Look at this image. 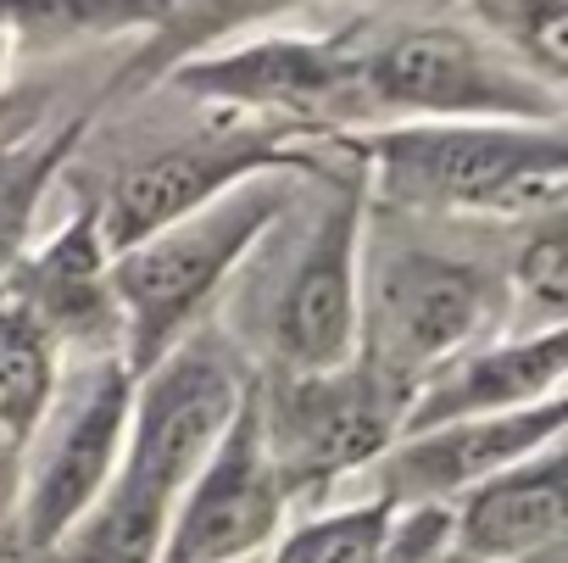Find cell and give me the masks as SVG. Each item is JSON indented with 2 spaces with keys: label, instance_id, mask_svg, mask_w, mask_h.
<instances>
[{
  "label": "cell",
  "instance_id": "obj_23",
  "mask_svg": "<svg viewBox=\"0 0 568 563\" xmlns=\"http://www.w3.org/2000/svg\"><path fill=\"white\" fill-rule=\"evenodd\" d=\"M23 552V446L0 441V563Z\"/></svg>",
  "mask_w": 568,
  "mask_h": 563
},
{
  "label": "cell",
  "instance_id": "obj_19",
  "mask_svg": "<svg viewBox=\"0 0 568 563\" xmlns=\"http://www.w3.org/2000/svg\"><path fill=\"white\" fill-rule=\"evenodd\" d=\"M390 519H396V507H385L379 496L363 507H341L329 519L302 524L296 535H284L273 563H374L390 535Z\"/></svg>",
  "mask_w": 568,
  "mask_h": 563
},
{
  "label": "cell",
  "instance_id": "obj_10",
  "mask_svg": "<svg viewBox=\"0 0 568 563\" xmlns=\"http://www.w3.org/2000/svg\"><path fill=\"white\" fill-rule=\"evenodd\" d=\"M562 435V396L496 419H463L424 435H402L379 458V502L385 507H446L452 496L485 485L490 474L557 446Z\"/></svg>",
  "mask_w": 568,
  "mask_h": 563
},
{
  "label": "cell",
  "instance_id": "obj_6",
  "mask_svg": "<svg viewBox=\"0 0 568 563\" xmlns=\"http://www.w3.org/2000/svg\"><path fill=\"white\" fill-rule=\"evenodd\" d=\"M363 107L429 118H535L557 123V90L490 62L463 29H407L357 62Z\"/></svg>",
  "mask_w": 568,
  "mask_h": 563
},
{
  "label": "cell",
  "instance_id": "obj_22",
  "mask_svg": "<svg viewBox=\"0 0 568 563\" xmlns=\"http://www.w3.org/2000/svg\"><path fill=\"white\" fill-rule=\"evenodd\" d=\"M446 546V507H402L374 563H440Z\"/></svg>",
  "mask_w": 568,
  "mask_h": 563
},
{
  "label": "cell",
  "instance_id": "obj_24",
  "mask_svg": "<svg viewBox=\"0 0 568 563\" xmlns=\"http://www.w3.org/2000/svg\"><path fill=\"white\" fill-rule=\"evenodd\" d=\"M179 7H190V0H179ZM212 7H251V0H212Z\"/></svg>",
  "mask_w": 568,
  "mask_h": 563
},
{
  "label": "cell",
  "instance_id": "obj_8",
  "mask_svg": "<svg viewBox=\"0 0 568 563\" xmlns=\"http://www.w3.org/2000/svg\"><path fill=\"white\" fill-rule=\"evenodd\" d=\"M357 240H363V179L335 190L307 251L284 273L267 308L273 374H324L357 352Z\"/></svg>",
  "mask_w": 568,
  "mask_h": 563
},
{
  "label": "cell",
  "instance_id": "obj_3",
  "mask_svg": "<svg viewBox=\"0 0 568 563\" xmlns=\"http://www.w3.org/2000/svg\"><path fill=\"white\" fill-rule=\"evenodd\" d=\"M385 168V190L413 207L468 212H562V129L518 123H435L396 129L363 145Z\"/></svg>",
  "mask_w": 568,
  "mask_h": 563
},
{
  "label": "cell",
  "instance_id": "obj_20",
  "mask_svg": "<svg viewBox=\"0 0 568 563\" xmlns=\"http://www.w3.org/2000/svg\"><path fill=\"white\" fill-rule=\"evenodd\" d=\"M490 23L513 40V51L557 90L562 79V23H568V0H485Z\"/></svg>",
  "mask_w": 568,
  "mask_h": 563
},
{
  "label": "cell",
  "instance_id": "obj_25",
  "mask_svg": "<svg viewBox=\"0 0 568 563\" xmlns=\"http://www.w3.org/2000/svg\"><path fill=\"white\" fill-rule=\"evenodd\" d=\"M0 68H7V34H0Z\"/></svg>",
  "mask_w": 568,
  "mask_h": 563
},
{
  "label": "cell",
  "instance_id": "obj_14",
  "mask_svg": "<svg viewBox=\"0 0 568 563\" xmlns=\"http://www.w3.org/2000/svg\"><path fill=\"white\" fill-rule=\"evenodd\" d=\"M562 363H568L562 324H551V330H540L529 341L463 352L457 363H446L440 374H429L413 391L396 441L440 430V424H463V419H496V413L540 408V402L562 396Z\"/></svg>",
  "mask_w": 568,
  "mask_h": 563
},
{
  "label": "cell",
  "instance_id": "obj_7",
  "mask_svg": "<svg viewBox=\"0 0 568 563\" xmlns=\"http://www.w3.org/2000/svg\"><path fill=\"white\" fill-rule=\"evenodd\" d=\"M278 513H284V491L267 463L262 408H256V380H251L229 430L217 435V446L206 452V463L173 502L156 563H245L273 541Z\"/></svg>",
  "mask_w": 568,
  "mask_h": 563
},
{
  "label": "cell",
  "instance_id": "obj_26",
  "mask_svg": "<svg viewBox=\"0 0 568 563\" xmlns=\"http://www.w3.org/2000/svg\"><path fill=\"white\" fill-rule=\"evenodd\" d=\"M540 563H562V557H540Z\"/></svg>",
  "mask_w": 568,
  "mask_h": 563
},
{
  "label": "cell",
  "instance_id": "obj_15",
  "mask_svg": "<svg viewBox=\"0 0 568 563\" xmlns=\"http://www.w3.org/2000/svg\"><path fill=\"white\" fill-rule=\"evenodd\" d=\"M45 335L51 346H84V352H118L123 324H118V296H112V257L101 245L95 207L73 218L40 257L18 268V285L7 291Z\"/></svg>",
  "mask_w": 568,
  "mask_h": 563
},
{
  "label": "cell",
  "instance_id": "obj_13",
  "mask_svg": "<svg viewBox=\"0 0 568 563\" xmlns=\"http://www.w3.org/2000/svg\"><path fill=\"white\" fill-rule=\"evenodd\" d=\"M357 51L352 40H262L234 57L190 62L179 73L184 90L234 101V107H273V112H352L357 95Z\"/></svg>",
  "mask_w": 568,
  "mask_h": 563
},
{
  "label": "cell",
  "instance_id": "obj_9",
  "mask_svg": "<svg viewBox=\"0 0 568 563\" xmlns=\"http://www.w3.org/2000/svg\"><path fill=\"white\" fill-rule=\"evenodd\" d=\"M129 402H134V374L123 369V358H106L90 374L84 396L57 424L40 469L23 480V552L29 557L45 552L57 535H68L112 485L123 435H129Z\"/></svg>",
  "mask_w": 568,
  "mask_h": 563
},
{
  "label": "cell",
  "instance_id": "obj_17",
  "mask_svg": "<svg viewBox=\"0 0 568 563\" xmlns=\"http://www.w3.org/2000/svg\"><path fill=\"white\" fill-rule=\"evenodd\" d=\"M179 0H0V34L29 40H84L129 23H168Z\"/></svg>",
  "mask_w": 568,
  "mask_h": 563
},
{
  "label": "cell",
  "instance_id": "obj_18",
  "mask_svg": "<svg viewBox=\"0 0 568 563\" xmlns=\"http://www.w3.org/2000/svg\"><path fill=\"white\" fill-rule=\"evenodd\" d=\"M73 140H79V129H62L57 140L0 151V273L12 268V257L29 234V218H34V207H40V195H45V184L62 168Z\"/></svg>",
  "mask_w": 568,
  "mask_h": 563
},
{
  "label": "cell",
  "instance_id": "obj_11",
  "mask_svg": "<svg viewBox=\"0 0 568 563\" xmlns=\"http://www.w3.org/2000/svg\"><path fill=\"white\" fill-rule=\"evenodd\" d=\"M291 162V151L278 145H262V140H195V145H173V151H156L145 162H134L112 190L106 201L95 207V223H101V245L106 257L151 240L156 229L201 212L212 195L234 190L240 179H256V173H273Z\"/></svg>",
  "mask_w": 568,
  "mask_h": 563
},
{
  "label": "cell",
  "instance_id": "obj_5",
  "mask_svg": "<svg viewBox=\"0 0 568 563\" xmlns=\"http://www.w3.org/2000/svg\"><path fill=\"white\" fill-rule=\"evenodd\" d=\"M256 408H262L267 463L278 474L284 502H291L329 491L341 474L363 463H379L396 446L407 396L352 358L324 374L256 380Z\"/></svg>",
  "mask_w": 568,
  "mask_h": 563
},
{
  "label": "cell",
  "instance_id": "obj_21",
  "mask_svg": "<svg viewBox=\"0 0 568 563\" xmlns=\"http://www.w3.org/2000/svg\"><path fill=\"white\" fill-rule=\"evenodd\" d=\"M518 285H524V296L540 302L546 324L562 319V302H568V229H562V212L535 218V229L524 240V257H518Z\"/></svg>",
  "mask_w": 568,
  "mask_h": 563
},
{
  "label": "cell",
  "instance_id": "obj_16",
  "mask_svg": "<svg viewBox=\"0 0 568 563\" xmlns=\"http://www.w3.org/2000/svg\"><path fill=\"white\" fill-rule=\"evenodd\" d=\"M51 385H57L51 335L12 296H0V441L29 446V435L51 408Z\"/></svg>",
  "mask_w": 568,
  "mask_h": 563
},
{
  "label": "cell",
  "instance_id": "obj_1",
  "mask_svg": "<svg viewBox=\"0 0 568 563\" xmlns=\"http://www.w3.org/2000/svg\"><path fill=\"white\" fill-rule=\"evenodd\" d=\"M278 212H284V190L267 173H256L223 190L217 201H206L201 212L112 257V296H118V324H123L118 358L134 380L156 369L190 335V324L217 296L229 268Z\"/></svg>",
  "mask_w": 568,
  "mask_h": 563
},
{
  "label": "cell",
  "instance_id": "obj_12",
  "mask_svg": "<svg viewBox=\"0 0 568 563\" xmlns=\"http://www.w3.org/2000/svg\"><path fill=\"white\" fill-rule=\"evenodd\" d=\"M562 446H546L446 507L440 563H540L562 557Z\"/></svg>",
  "mask_w": 568,
  "mask_h": 563
},
{
  "label": "cell",
  "instance_id": "obj_2",
  "mask_svg": "<svg viewBox=\"0 0 568 563\" xmlns=\"http://www.w3.org/2000/svg\"><path fill=\"white\" fill-rule=\"evenodd\" d=\"M501 313L496 273L429 251V245H385L368 262V285H357V363L396 385L407 402L413 391L457 363Z\"/></svg>",
  "mask_w": 568,
  "mask_h": 563
},
{
  "label": "cell",
  "instance_id": "obj_4",
  "mask_svg": "<svg viewBox=\"0 0 568 563\" xmlns=\"http://www.w3.org/2000/svg\"><path fill=\"white\" fill-rule=\"evenodd\" d=\"M245 385L251 380L240 374L223 335L212 330L184 335L156 369L134 380L129 435H123L129 446H123V469L112 474V485L173 519V502L184 496V485L195 480V469L229 430Z\"/></svg>",
  "mask_w": 568,
  "mask_h": 563
}]
</instances>
